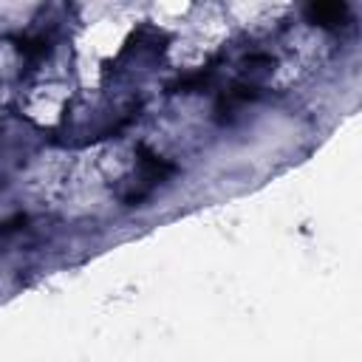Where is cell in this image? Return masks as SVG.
<instances>
[{
    "mask_svg": "<svg viewBox=\"0 0 362 362\" xmlns=\"http://www.w3.org/2000/svg\"><path fill=\"white\" fill-rule=\"evenodd\" d=\"M305 14H308V20L320 23V25H337L345 20L348 6L345 3H311L305 8Z\"/></svg>",
    "mask_w": 362,
    "mask_h": 362,
    "instance_id": "obj_1",
    "label": "cell"
}]
</instances>
